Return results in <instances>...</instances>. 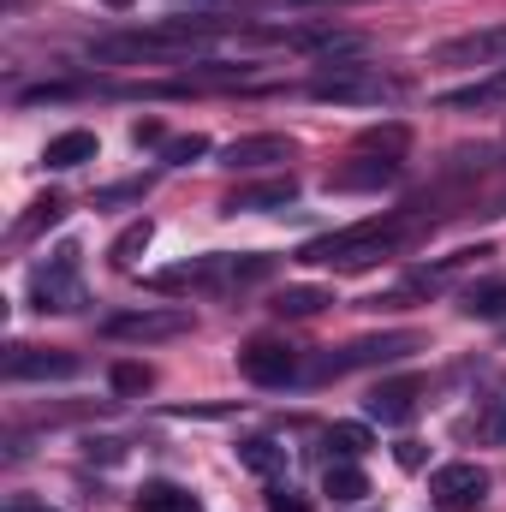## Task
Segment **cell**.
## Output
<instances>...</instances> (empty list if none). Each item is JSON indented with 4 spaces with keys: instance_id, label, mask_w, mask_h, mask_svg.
<instances>
[{
    "instance_id": "obj_1",
    "label": "cell",
    "mask_w": 506,
    "mask_h": 512,
    "mask_svg": "<svg viewBox=\"0 0 506 512\" xmlns=\"http://www.w3.org/2000/svg\"><path fill=\"white\" fill-rule=\"evenodd\" d=\"M411 233H417V215L358 221V227H340V233H328V239H310V245L298 251V262H304V268H334V274H346V268H370V262H387Z\"/></svg>"
},
{
    "instance_id": "obj_2",
    "label": "cell",
    "mask_w": 506,
    "mask_h": 512,
    "mask_svg": "<svg viewBox=\"0 0 506 512\" xmlns=\"http://www.w3.org/2000/svg\"><path fill=\"white\" fill-rule=\"evenodd\" d=\"M399 96H405V78L364 66V60H334L310 78V102H334V108H381Z\"/></svg>"
},
{
    "instance_id": "obj_3",
    "label": "cell",
    "mask_w": 506,
    "mask_h": 512,
    "mask_svg": "<svg viewBox=\"0 0 506 512\" xmlns=\"http://www.w3.org/2000/svg\"><path fill=\"white\" fill-rule=\"evenodd\" d=\"M30 304L48 316H72L78 304H84V280H78V245H60V251L48 256L36 274H30Z\"/></svg>"
},
{
    "instance_id": "obj_4",
    "label": "cell",
    "mask_w": 506,
    "mask_h": 512,
    "mask_svg": "<svg viewBox=\"0 0 506 512\" xmlns=\"http://www.w3.org/2000/svg\"><path fill=\"white\" fill-rule=\"evenodd\" d=\"M411 352H417V334H370V340H352V346H340V352L316 358V364H310V376H316V382H328V376H352V370L399 364V358H411Z\"/></svg>"
},
{
    "instance_id": "obj_5",
    "label": "cell",
    "mask_w": 506,
    "mask_h": 512,
    "mask_svg": "<svg viewBox=\"0 0 506 512\" xmlns=\"http://www.w3.org/2000/svg\"><path fill=\"white\" fill-rule=\"evenodd\" d=\"M108 340H131V346H155V340H179L191 334V310L185 304H161V310H120L102 322Z\"/></svg>"
},
{
    "instance_id": "obj_6",
    "label": "cell",
    "mask_w": 506,
    "mask_h": 512,
    "mask_svg": "<svg viewBox=\"0 0 506 512\" xmlns=\"http://www.w3.org/2000/svg\"><path fill=\"white\" fill-rule=\"evenodd\" d=\"M274 42H286V48H298V54H310V60H322V66H334V60H358L370 42L358 36V30H340L334 18L328 24H298V30H274Z\"/></svg>"
},
{
    "instance_id": "obj_7",
    "label": "cell",
    "mask_w": 506,
    "mask_h": 512,
    "mask_svg": "<svg viewBox=\"0 0 506 512\" xmlns=\"http://www.w3.org/2000/svg\"><path fill=\"white\" fill-rule=\"evenodd\" d=\"M429 495H435L441 512H477L489 501V471L471 465V459H453V465H441V471L429 477Z\"/></svg>"
},
{
    "instance_id": "obj_8",
    "label": "cell",
    "mask_w": 506,
    "mask_h": 512,
    "mask_svg": "<svg viewBox=\"0 0 506 512\" xmlns=\"http://www.w3.org/2000/svg\"><path fill=\"white\" fill-rule=\"evenodd\" d=\"M435 66H489V72H501L506 66V24H483V30H471V36H453V42H441L435 48Z\"/></svg>"
},
{
    "instance_id": "obj_9",
    "label": "cell",
    "mask_w": 506,
    "mask_h": 512,
    "mask_svg": "<svg viewBox=\"0 0 506 512\" xmlns=\"http://www.w3.org/2000/svg\"><path fill=\"white\" fill-rule=\"evenodd\" d=\"M0 370H6V382H72L84 364L72 352H54V346H12Z\"/></svg>"
},
{
    "instance_id": "obj_10",
    "label": "cell",
    "mask_w": 506,
    "mask_h": 512,
    "mask_svg": "<svg viewBox=\"0 0 506 512\" xmlns=\"http://www.w3.org/2000/svg\"><path fill=\"white\" fill-rule=\"evenodd\" d=\"M239 370L251 376L256 387H286V382H298V352L292 346H280V340H251L245 352H239Z\"/></svg>"
},
{
    "instance_id": "obj_11",
    "label": "cell",
    "mask_w": 506,
    "mask_h": 512,
    "mask_svg": "<svg viewBox=\"0 0 506 512\" xmlns=\"http://www.w3.org/2000/svg\"><path fill=\"white\" fill-rule=\"evenodd\" d=\"M274 161H292V137H280V131H256V137H239L221 149V167H239V173L274 167Z\"/></svg>"
},
{
    "instance_id": "obj_12",
    "label": "cell",
    "mask_w": 506,
    "mask_h": 512,
    "mask_svg": "<svg viewBox=\"0 0 506 512\" xmlns=\"http://www.w3.org/2000/svg\"><path fill=\"white\" fill-rule=\"evenodd\" d=\"M417 399H423V382L417 376H399V382H381L370 399H364V411L376 417V423H411L417 417Z\"/></svg>"
},
{
    "instance_id": "obj_13",
    "label": "cell",
    "mask_w": 506,
    "mask_h": 512,
    "mask_svg": "<svg viewBox=\"0 0 506 512\" xmlns=\"http://www.w3.org/2000/svg\"><path fill=\"white\" fill-rule=\"evenodd\" d=\"M399 179V155H381V161H352V167H334L328 173V191H381Z\"/></svg>"
},
{
    "instance_id": "obj_14",
    "label": "cell",
    "mask_w": 506,
    "mask_h": 512,
    "mask_svg": "<svg viewBox=\"0 0 506 512\" xmlns=\"http://www.w3.org/2000/svg\"><path fill=\"white\" fill-rule=\"evenodd\" d=\"M298 197V179H268V185H245L221 203V215H262V209H286Z\"/></svg>"
},
{
    "instance_id": "obj_15",
    "label": "cell",
    "mask_w": 506,
    "mask_h": 512,
    "mask_svg": "<svg viewBox=\"0 0 506 512\" xmlns=\"http://www.w3.org/2000/svg\"><path fill=\"white\" fill-rule=\"evenodd\" d=\"M96 155H102V137H96V131H60V137H48V149H42V167L66 173V167H84V161H96Z\"/></svg>"
},
{
    "instance_id": "obj_16",
    "label": "cell",
    "mask_w": 506,
    "mask_h": 512,
    "mask_svg": "<svg viewBox=\"0 0 506 512\" xmlns=\"http://www.w3.org/2000/svg\"><path fill=\"white\" fill-rule=\"evenodd\" d=\"M322 489L334 495V507H358V501L370 495V477L358 471V459H334L328 477H322Z\"/></svg>"
},
{
    "instance_id": "obj_17",
    "label": "cell",
    "mask_w": 506,
    "mask_h": 512,
    "mask_svg": "<svg viewBox=\"0 0 506 512\" xmlns=\"http://www.w3.org/2000/svg\"><path fill=\"white\" fill-rule=\"evenodd\" d=\"M441 108H506V66L489 72V78H477L471 90H447Z\"/></svg>"
},
{
    "instance_id": "obj_18",
    "label": "cell",
    "mask_w": 506,
    "mask_h": 512,
    "mask_svg": "<svg viewBox=\"0 0 506 512\" xmlns=\"http://www.w3.org/2000/svg\"><path fill=\"white\" fill-rule=\"evenodd\" d=\"M334 304V292L328 286H286V292H274L268 298V310L274 316H316V310H328Z\"/></svg>"
},
{
    "instance_id": "obj_19",
    "label": "cell",
    "mask_w": 506,
    "mask_h": 512,
    "mask_svg": "<svg viewBox=\"0 0 506 512\" xmlns=\"http://www.w3.org/2000/svg\"><path fill=\"white\" fill-rule=\"evenodd\" d=\"M137 512H203V507H197V495L179 489V483H143V489H137Z\"/></svg>"
},
{
    "instance_id": "obj_20",
    "label": "cell",
    "mask_w": 506,
    "mask_h": 512,
    "mask_svg": "<svg viewBox=\"0 0 506 512\" xmlns=\"http://www.w3.org/2000/svg\"><path fill=\"white\" fill-rule=\"evenodd\" d=\"M239 459L251 465L256 477H280V471H286V447H280V441H268V435H256V441H239Z\"/></svg>"
},
{
    "instance_id": "obj_21",
    "label": "cell",
    "mask_w": 506,
    "mask_h": 512,
    "mask_svg": "<svg viewBox=\"0 0 506 512\" xmlns=\"http://www.w3.org/2000/svg\"><path fill=\"white\" fill-rule=\"evenodd\" d=\"M465 316H483V322L506 316V280H477V286H465Z\"/></svg>"
},
{
    "instance_id": "obj_22",
    "label": "cell",
    "mask_w": 506,
    "mask_h": 512,
    "mask_svg": "<svg viewBox=\"0 0 506 512\" xmlns=\"http://www.w3.org/2000/svg\"><path fill=\"white\" fill-rule=\"evenodd\" d=\"M370 447H376V441H370L364 423H334V429H328V453H334V459H364Z\"/></svg>"
},
{
    "instance_id": "obj_23",
    "label": "cell",
    "mask_w": 506,
    "mask_h": 512,
    "mask_svg": "<svg viewBox=\"0 0 506 512\" xmlns=\"http://www.w3.org/2000/svg\"><path fill=\"white\" fill-rule=\"evenodd\" d=\"M149 239H155V227H149V221H131L126 233H120V239H114V268H137V256L149 251Z\"/></svg>"
},
{
    "instance_id": "obj_24",
    "label": "cell",
    "mask_w": 506,
    "mask_h": 512,
    "mask_svg": "<svg viewBox=\"0 0 506 512\" xmlns=\"http://www.w3.org/2000/svg\"><path fill=\"white\" fill-rule=\"evenodd\" d=\"M197 155H209V137H203V131L167 137V143H161V161H173V167H185V161H197Z\"/></svg>"
},
{
    "instance_id": "obj_25",
    "label": "cell",
    "mask_w": 506,
    "mask_h": 512,
    "mask_svg": "<svg viewBox=\"0 0 506 512\" xmlns=\"http://www.w3.org/2000/svg\"><path fill=\"white\" fill-rule=\"evenodd\" d=\"M155 370L149 364H114V393H149Z\"/></svg>"
},
{
    "instance_id": "obj_26",
    "label": "cell",
    "mask_w": 506,
    "mask_h": 512,
    "mask_svg": "<svg viewBox=\"0 0 506 512\" xmlns=\"http://www.w3.org/2000/svg\"><path fill=\"white\" fill-rule=\"evenodd\" d=\"M358 143H364V149H381V155H399V149H405V126H370Z\"/></svg>"
},
{
    "instance_id": "obj_27",
    "label": "cell",
    "mask_w": 506,
    "mask_h": 512,
    "mask_svg": "<svg viewBox=\"0 0 506 512\" xmlns=\"http://www.w3.org/2000/svg\"><path fill=\"white\" fill-rule=\"evenodd\" d=\"M66 215V197H42V203H30V221H24V233H36V227H54Z\"/></svg>"
},
{
    "instance_id": "obj_28",
    "label": "cell",
    "mask_w": 506,
    "mask_h": 512,
    "mask_svg": "<svg viewBox=\"0 0 506 512\" xmlns=\"http://www.w3.org/2000/svg\"><path fill=\"white\" fill-rule=\"evenodd\" d=\"M268 512H304V495L292 483H280V489H268Z\"/></svg>"
},
{
    "instance_id": "obj_29",
    "label": "cell",
    "mask_w": 506,
    "mask_h": 512,
    "mask_svg": "<svg viewBox=\"0 0 506 512\" xmlns=\"http://www.w3.org/2000/svg\"><path fill=\"white\" fill-rule=\"evenodd\" d=\"M393 459H399L405 471H423V459H429V453H423V441H399V447H393Z\"/></svg>"
},
{
    "instance_id": "obj_30",
    "label": "cell",
    "mask_w": 506,
    "mask_h": 512,
    "mask_svg": "<svg viewBox=\"0 0 506 512\" xmlns=\"http://www.w3.org/2000/svg\"><path fill=\"white\" fill-rule=\"evenodd\" d=\"M131 137H137V143H161V126H155V120H137Z\"/></svg>"
},
{
    "instance_id": "obj_31",
    "label": "cell",
    "mask_w": 506,
    "mask_h": 512,
    "mask_svg": "<svg viewBox=\"0 0 506 512\" xmlns=\"http://www.w3.org/2000/svg\"><path fill=\"white\" fill-rule=\"evenodd\" d=\"M489 435H495V441H506V405L495 411V417H489Z\"/></svg>"
},
{
    "instance_id": "obj_32",
    "label": "cell",
    "mask_w": 506,
    "mask_h": 512,
    "mask_svg": "<svg viewBox=\"0 0 506 512\" xmlns=\"http://www.w3.org/2000/svg\"><path fill=\"white\" fill-rule=\"evenodd\" d=\"M12 512H54V507H36V501H12Z\"/></svg>"
},
{
    "instance_id": "obj_33",
    "label": "cell",
    "mask_w": 506,
    "mask_h": 512,
    "mask_svg": "<svg viewBox=\"0 0 506 512\" xmlns=\"http://www.w3.org/2000/svg\"><path fill=\"white\" fill-rule=\"evenodd\" d=\"M102 6H114V12H126V6H137V0H102Z\"/></svg>"
}]
</instances>
